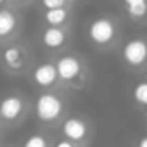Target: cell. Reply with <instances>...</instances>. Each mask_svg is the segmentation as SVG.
Instances as JSON below:
<instances>
[{
  "mask_svg": "<svg viewBox=\"0 0 147 147\" xmlns=\"http://www.w3.org/2000/svg\"><path fill=\"white\" fill-rule=\"evenodd\" d=\"M123 59L128 66L137 67L147 61V42L142 38H133L123 47Z\"/></svg>",
  "mask_w": 147,
  "mask_h": 147,
  "instance_id": "obj_3",
  "label": "cell"
},
{
  "mask_svg": "<svg viewBox=\"0 0 147 147\" xmlns=\"http://www.w3.org/2000/svg\"><path fill=\"white\" fill-rule=\"evenodd\" d=\"M4 2H5V0H0V7H2V4H4Z\"/></svg>",
  "mask_w": 147,
  "mask_h": 147,
  "instance_id": "obj_19",
  "label": "cell"
},
{
  "mask_svg": "<svg viewBox=\"0 0 147 147\" xmlns=\"http://www.w3.org/2000/svg\"><path fill=\"white\" fill-rule=\"evenodd\" d=\"M147 0H123L125 7H131V5H140V4H145Z\"/></svg>",
  "mask_w": 147,
  "mask_h": 147,
  "instance_id": "obj_17",
  "label": "cell"
},
{
  "mask_svg": "<svg viewBox=\"0 0 147 147\" xmlns=\"http://www.w3.org/2000/svg\"><path fill=\"white\" fill-rule=\"evenodd\" d=\"M33 80L40 87H50L57 80V67L52 62H42L33 71Z\"/></svg>",
  "mask_w": 147,
  "mask_h": 147,
  "instance_id": "obj_7",
  "label": "cell"
},
{
  "mask_svg": "<svg viewBox=\"0 0 147 147\" xmlns=\"http://www.w3.org/2000/svg\"><path fill=\"white\" fill-rule=\"evenodd\" d=\"M54 147H76V145H75V142H71V140L66 138V140H57Z\"/></svg>",
  "mask_w": 147,
  "mask_h": 147,
  "instance_id": "obj_16",
  "label": "cell"
},
{
  "mask_svg": "<svg viewBox=\"0 0 147 147\" xmlns=\"http://www.w3.org/2000/svg\"><path fill=\"white\" fill-rule=\"evenodd\" d=\"M18 28V18L9 9H0V38L11 36Z\"/></svg>",
  "mask_w": 147,
  "mask_h": 147,
  "instance_id": "obj_10",
  "label": "cell"
},
{
  "mask_svg": "<svg viewBox=\"0 0 147 147\" xmlns=\"http://www.w3.org/2000/svg\"><path fill=\"white\" fill-rule=\"evenodd\" d=\"M145 82H147V73H145Z\"/></svg>",
  "mask_w": 147,
  "mask_h": 147,
  "instance_id": "obj_21",
  "label": "cell"
},
{
  "mask_svg": "<svg viewBox=\"0 0 147 147\" xmlns=\"http://www.w3.org/2000/svg\"><path fill=\"white\" fill-rule=\"evenodd\" d=\"M2 61L7 69L19 71L24 66V50L18 45H9L2 50Z\"/></svg>",
  "mask_w": 147,
  "mask_h": 147,
  "instance_id": "obj_8",
  "label": "cell"
},
{
  "mask_svg": "<svg viewBox=\"0 0 147 147\" xmlns=\"http://www.w3.org/2000/svg\"><path fill=\"white\" fill-rule=\"evenodd\" d=\"M69 12L66 11V7H59V9H49L45 11V21L50 26H61L67 21Z\"/></svg>",
  "mask_w": 147,
  "mask_h": 147,
  "instance_id": "obj_11",
  "label": "cell"
},
{
  "mask_svg": "<svg viewBox=\"0 0 147 147\" xmlns=\"http://www.w3.org/2000/svg\"><path fill=\"white\" fill-rule=\"evenodd\" d=\"M126 12L130 18H135V19H140L147 14V2L145 4H140V5H131V7H126Z\"/></svg>",
  "mask_w": 147,
  "mask_h": 147,
  "instance_id": "obj_14",
  "label": "cell"
},
{
  "mask_svg": "<svg viewBox=\"0 0 147 147\" xmlns=\"http://www.w3.org/2000/svg\"><path fill=\"white\" fill-rule=\"evenodd\" d=\"M42 42L45 47L49 49H59L64 45L66 42V33L64 30H61L59 26H49L43 33H42Z\"/></svg>",
  "mask_w": 147,
  "mask_h": 147,
  "instance_id": "obj_9",
  "label": "cell"
},
{
  "mask_svg": "<svg viewBox=\"0 0 147 147\" xmlns=\"http://www.w3.org/2000/svg\"><path fill=\"white\" fill-rule=\"evenodd\" d=\"M62 133L71 142H82L88 135V126L82 118L71 116L62 123Z\"/></svg>",
  "mask_w": 147,
  "mask_h": 147,
  "instance_id": "obj_6",
  "label": "cell"
},
{
  "mask_svg": "<svg viewBox=\"0 0 147 147\" xmlns=\"http://www.w3.org/2000/svg\"><path fill=\"white\" fill-rule=\"evenodd\" d=\"M137 147H147V137H142L137 144Z\"/></svg>",
  "mask_w": 147,
  "mask_h": 147,
  "instance_id": "obj_18",
  "label": "cell"
},
{
  "mask_svg": "<svg viewBox=\"0 0 147 147\" xmlns=\"http://www.w3.org/2000/svg\"><path fill=\"white\" fill-rule=\"evenodd\" d=\"M23 147H49V142H47V138H45L43 135L35 133V135H30V137L24 140Z\"/></svg>",
  "mask_w": 147,
  "mask_h": 147,
  "instance_id": "obj_13",
  "label": "cell"
},
{
  "mask_svg": "<svg viewBox=\"0 0 147 147\" xmlns=\"http://www.w3.org/2000/svg\"><path fill=\"white\" fill-rule=\"evenodd\" d=\"M88 36L97 45H107L116 36V26L109 18H97L88 24Z\"/></svg>",
  "mask_w": 147,
  "mask_h": 147,
  "instance_id": "obj_2",
  "label": "cell"
},
{
  "mask_svg": "<svg viewBox=\"0 0 147 147\" xmlns=\"http://www.w3.org/2000/svg\"><path fill=\"white\" fill-rule=\"evenodd\" d=\"M133 99H135L137 104L147 107V82H142V83L135 85V88H133Z\"/></svg>",
  "mask_w": 147,
  "mask_h": 147,
  "instance_id": "obj_12",
  "label": "cell"
},
{
  "mask_svg": "<svg viewBox=\"0 0 147 147\" xmlns=\"http://www.w3.org/2000/svg\"><path fill=\"white\" fill-rule=\"evenodd\" d=\"M24 113V102L18 95H7L0 100V121L14 123Z\"/></svg>",
  "mask_w": 147,
  "mask_h": 147,
  "instance_id": "obj_4",
  "label": "cell"
},
{
  "mask_svg": "<svg viewBox=\"0 0 147 147\" xmlns=\"http://www.w3.org/2000/svg\"><path fill=\"white\" fill-rule=\"evenodd\" d=\"M40 2L45 7V11H49V9H59V7L66 5V0H40Z\"/></svg>",
  "mask_w": 147,
  "mask_h": 147,
  "instance_id": "obj_15",
  "label": "cell"
},
{
  "mask_svg": "<svg viewBox=\"0 0 147 147\" xmlns=\"http://www.w3.org/2000/svg\"><path fill=\"white\" fill-rule=\"evenodd\" d=\"M55 67H57V76L64 82H73L80 76L82 73V62L73 57V55H64L61 57L57 62H55Z\"/></svg>",
  "mask_w": 147,
  "mask_h": 147,
  "instance_id": "obj_5",
  "label": "cell"
},
{
  "mask_svg": "<svg viewBox=\"0 0 147 147\" xmlns=\"http://www.w3.org/2000/svg\"><path fill=\"white\" fill-rule=\"evenodd\" d=\"M62 100L55 95V94H42L36 99V106H35V113L36 118L43 123H52L55 121L61 113H62Z\"/></svg>",
  "mask_w": 147,
  "mask_h": 147,
  "instance_id": "obj_1",
  "label": "cell"
},
{
  "mask_svg": "<svg viewBox=\"0 0 147 147\" xmlns=\"http://www.w3.org/2000/svg\"><path fill=\"white\" fill-rule=\"evenodd\" d=\"M12 2H21V0H12Z\"/></svg>",
  "mask_w": 147,
  "mask_h": 147,
  "instance_id": "obj_20",
  "label": "cell"
}]
</instances>
